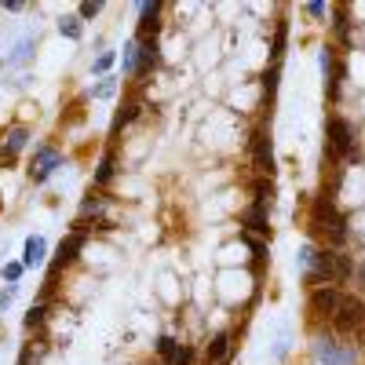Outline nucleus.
<instances>
[{
  "label": "nucleus",
  "mask_w": 365,
  "mask_h": 365,
  "mask_svg": "<svg viewBox=\"0 0 365 365\" xmlns=\"http://www.w3.org/2000/svg\"><path fill=\"white\" fill-rule=\"evenodd\" d=\"M307 227H311V234H314V237H322V241H325V249H344V241L351 237L344 212L336 208V201L325 197V194H318V197H314L311 216H307Z\"/></svg>",
  "instance_id": "obj_1"
},
{
  "label": "nucleus",
  "mask_w": 365,
  "mask_h": 365,
  "mask_svg": "<svg viewBox=\"0 0 365 365\" xmlns=\"http://www.w3.org/2000/svg\"><path fill=\"white\" fill-rule=\"evenodd\" d=\"M325 158L329 161H344V165H354L361 161V143H358V132L354 125L344 117V113H332L325 120Z\"/></svg>",
  "instance_id": "obj_2"
},
{
  "label": "nucleus",
  "mask_w": 365,
  "mask_h": 365,
  "mask_svg": "<svg viewBox=\"0 0 365 365\" xmlns=\"http://www.w3.org/2000/svg\"><path fill=\"white\" fill-rule=\"evenodd\" d=\"M354 278V263H351V256H344L340 249H318V259H314V267H311V274H307V285L311 289H318V285H347Z\"/></svg>",
  "instance_id": "obj_3"
},
{
  "label": "nucleus",
  "mask_w": 365,
  "mask_h": 365,
  "mask_svg": "<svg viewBox=\"0 0 365 365\" xmlns=\"http://www.w3.org/2000/svg\"><path fill=\"white\" fill-rule=\"evenodd\" d=\"M329 322H332V332H336V336H354V340L365 336V299L344 292L336 314H332Z\"/></svg>",
  "instance_id": "obj_4"
},
{
  "label": "nucleus",
  "mask_w": 365,
  "mask_h": 365,
  "mask_svg": "<svg viewBox=\"0 0 365 365\" xmlns=\"http://www.w3.org/2000/svg\"><path fill=\"white\" fill-rule=\"evenodd\" d=\"M314 358L322 365H358V347L340 344L336 332H318L314 336Z\"/></svg>",
  "instance_id": "obj_5"
},
{
  "label": "nucleus",
  "mask_w": 365,
  "mask_h": 365,
  "mask_svg": "<svg viewBox=\"0 0 365 365\" xmlns=\"http://www.w3.org/2000/svg\"><path fill=\"white\" fill-rule=\"evenodd\" d=\"M249 158H252V168H256L259 179H274V172H278V161H274V146H270V135H267L263 125L249 135Z\"/></svg>",
  "instance_id": "obj_6"
},
{
  "label": "nucleus",
  "mask_w": 365,
  "mask_h": 365,
  "mask_svg": "<svg viewBox=\"0 0 365 365\" xmlns=\"http://www.w3.org/2000/svg\"><path fill=\"white\" fill-rule=\"evenodd\" d=\"M340 299H344V289H336V285H318V289H311V296H307V314H311L314 322H329L332 314H336Z\"/></svg>",
  "instance_id": "obj_7"
},
{
  "label": "nucleus",
  "mask_w": 365,
  "mask_h": 365,
  "mask_svg": "<svg viewBox=\"0 0 365 365\" xmlns=\"http://www.w3.org/2000/svg\"><path fill=\"white\" fill-rule=\"evenodd\" d=\"M58 165H63V150L51 146V143H41L34 150V158H29V179H34V182H48Z\"/></svg>",
  "instance_id": "obj_8"
},
{
  "label": "nucleus",
  "mask_w": 365,
  "mask_h": 365,
  "mask_svg": "<svg viewBox=\"0 0 365 365\" xmlns=\"http://www.w3.org/2000/svg\"><path fill=\"white\" fill-rule=\"evenodd\" d=\"M26 143H29V128H26V125H11L4 135H0V161L11 165L22 150H26Z\"/></svg>",
  "instance_id": "obj_9"
},
{
  "label": "nucleus",
  "mask_w": 365,
  "mask_h": 365,
  "mask_svg": "<svg viewBox=\"0 0 365 365\" xmlns=\"http://www.w3.org/2000/svg\"><path fill=\"white\" fill-rule=\"evenodd\" d=\"M230 354H234V332L230 329L216 332V336L205 344V365H227Z\"/></svg>",
  "instance_id": "obj_10"
},
{
  "label": "nucleus",
  "mask_w": 365,
  "mask_h": 365,
  "mask_svg": "<svg viewBox=\"0 0 365 365\" xmlns=\"http://www.w3.org/2000/svg\"><path fill=\"white\" fill-rule=\"evenodd\" d=\"M161 0H146L139 4V41H158V29H161Z\"/></svg>",
  "instance_id": "obj_11"
},
{
  "label": "nucleus",
  "mask_w": 365,
  "mask_h": 365,
  "mask_svg": "<svg viewBox=\"0 0 365 365\" xmlns=\"http://www.w3.org/2000/svg\"><path fill=\"white\" fill-rule=\"evenodd\" d=\"M267 205H245V212H241V227H249V234L256 237H270V216H267Z\"/></svg>",
  "instance_id": "obj_12"
},
{
  "label": "nucleus",
  "mask_w": 365,
  "mask_h": 365,
  "mask_svg": "<svg viewBox=\"0 0 365 365\" xmlns=\"http://www.w3.org/2000/svg\"><path fill=\"white\" fill-rule=\"evenodd\" d=\"M44 256H48V241H44L41 234H29V237H26V245H22V267H26V270H34V267L44 263Z\"/></svg>",
  "instance_id": "obj_13"
},
{
  "label": "nucleus",
  "mask_w": 365,
  "mask_h": 365,
  "mask_svg": "<svg viewBox=\"0 0 365 365\" xmlns=\"http://www.w3.org/2000/svg\"><path fill=\"white\" fill-rule=\"evenodd\" d=\"M139 41V37H135ZM161 66V48L158 41H139V73L135 77H146L150 70H158Z\"/></svg>",
  "instance_id": "obj_14"
},
{
  "label": "nucleus",
  "mask_w": 365,
  "mask_h": 365,
  "mask_svg": "<svg viewBox=\"0 0 365 365\" xmlns=\"http://www.w3.org/2000/svg\"><path fill=\"white\" fill-rule=\"evenodd\" d=\"M332 34H336L340 48H351V8L347 4L332 8Z\"/></svg>",
  "instance_id": "obj_15"
},
{
  "label": "nucleus",
  "mask_w": 365,
  "mask_h": 365,
  "mask_svg": "<svg viewBox=\"0 0 365 365\" xmlns=\"http://www.w3.org/2000/svg\"><path fill=\"white\" fill-rule=\"evenodd\" d=\"M285 48H289V22L278 19V26H274V44H270V66H282Z\"/></svg>",
  "instance_id": "obj_16"
},
{
  "label": "nucleus",
  "mask_w": 365,
  "mask_h": 365,
  "mask_svg": "<svg viewBox=\"0 0 365 365\" xmlns=\"http://www.w3.org/2000/svg\"><path fill=\"white\" fill-rule=\"evenodd\" d=\"M34 48H37V37L34 34H26L15 48H11V55H8V66H26L29 58H34Z\"/></svg>",
  "instance_id": "obj_17"
},
{
  "label": "nucleus",
  "mask_w": 365,
  "mask_h": 365,
  "mask_svg": "<svg viewBox=\"0 0 365 365\" xmlns=\"http://www.w3.org/2000/svg\"><path fill=\"white\" fill-rule=\"evenodd\" d=\"M117 172V158H113V150H103V158H99V168H96V187H110V179Z\"/></svg>",
  "instance_id": "obj_18"
},
{
  "label": "nucleus",
  "mask_w": 365,
  "mask_h": 365,
  "mask_svg": "<svg viewBox=\"0 0 365 365\" xmlns=\"http://www.w3.org/2000/svg\"><path fill=\"white\" fill-rule=\"evenodd\" d=\"M139 113H143V103H139V99H128L125 106H120V110H117V117H113V128H110V132L117 135V132H120V128H125V125H132V120H135Z\"/></svg>",
  "instance_id": "obj_19"
},
{
  "label": "nucleus",
  "mask_w": 365,
  "mask_h": 365,
  "mask_svg": "<svg viewBox=\"0 0 365 365\" xmlns=\"http://www.w3.org/2000/svg\"><path fill=\"white\" fill-rule=\"evenodd\" d=\"M120 73H125V77H135L139 73V41H128L125 44V55H120Z\"/></svg>",
  "instance_id": "obj_20"
},
{
  "label": "nucleus",
  "mask_w": 365,
  "mask_h": 365,
  "mask_svg": "<svg viewBox=\"0 0 365 365\" xmlns=\"http://www.w3.org/2000/svg\"><path fill=\"white\" fill-rule=\"evenodd\" d=\"M314 259H318V245H314V241H307V245H299V252H296V267H299V274H303V278L311 274Z\"/></svg>",
  "instance_id": "obj_21"
},
{
  "label": "nucleus",
  "mask_w": 365,
  "mask_h": 365,
  "mask_svg": "<svg viewBox=\"0 0 365 365\" xmlns=\"http://www.w3.org/2000/svg\"><path fill=\"white\" fill-rule=\"evenodd\" d=\"M58 34H63L66 41H81L84 37V22L77 15H63V19H58Z\"/></svg>",
  "instance_id": "obj_22"
},
{
  "label": "nucleus",
  "mask_w": 365,
  "mask_h": 365,
  "mask_svg": "<svg viewBox=\"0 0 365 365\" xmlns=\"http://www.w3.org/2000/svg\"><path fill=\"white\" fill-rule=\"evenodd\" d=\"M278 81H282V66H267V73H263V103H274Z\"/></svg>",
  "instance_id": "obj_23"
},
{
  "label": "nucleus",
  "mask_w": 365,
  "mask_h": 365,
  "mask_svg": "<svg viewBox=\"0 0 365 365\" xmlns=\"http://www.w3.org/2000/svg\"><path fill=\"white\" fill-rule=\"evenodd\" d=\"M252 194H256V197H252L256 205H267V208H270V205H274V179H259V175H256Z\"/></svg>",
  "instance_id": "obj_24"
},
{
  "label": "nucleus",
  "mask_w": 365,
  "mask_h": 365,
  "mask_svg": "<svg viewBox=\"0 0 365 365\" xmlns=\"http://www.w3.org/2000/svg\"><path fill=\"white\" fill-rule=\"evenodd\" d=\"M194 358H197V351H194V344H179L168 365H194Z\"/></svg>",
  "instance_id": "obj_25"
},
{
  "label": "nucleus",
  "mask_w": 365,
  "mask_h": 365,
  "mask_svg": "<svg viewBox=\"0 0 365 365\" xmlns=\"http://www.w3.org/2000/svg\"><path fill=\"white\" fill-rule=\"evenodd\" d=\"M91 96H96V99H113V96H117V77H103Z\"/></svg>",
  "instance_id": "obj_26"
},
{
  "label": "nucleus",
  "mask_w": 365,
  "mask_h": 365,
  "mask_svg": "<svg viewBox=\"0 0 365 365\" xmlns=\"http://www.w3.org/2000/svg\"><path fill=\"white\" fill-rule=\"evenodd\" d=\"M44 318H48V307H44V303H34V307H29V314H26V329L44 325Z\"/></svg>",
  "instance_id": "obj_27"
},
{
  "label": "nucleus",
  "mask_w": 365,
  "mask_h": 365,
  "mask_svg": "<svg viewBox=\"0 0 365 365\" xmlns=\"http://www.w3.org/2000/svg\"><path fill=\"white\" fill-rule=\"evenodd\" d=\"M99 11H103V0H84V4L77 8V19H81V22H88V19H96Z\"/></svg>",
  "instance_id": "obj_28"
},
{
  "label": "nucleus",
  "mask_w": 365,
  "mask_h": 365,
  "mask_svg": "<svg viewBox=\"0 0 365 365\" xmlns=\"http://www.w3.org/2000/svg\"><path fill=\"white\" fill-rule=\"evenodd\" d=\"M175 347H179V344H175L172 336H161V340H158V354H161V361H165V365L172 361V354H175Z\"/></svg>",
  "instance_id": "obj_29"
},
{
  "label": "nucleus",
  "mask_w": 365,
  "mask_h": 365,
  "mask_svg": "<svg viewBox=\"0 0 365 365\" xmlns=\"http://www.w3.org/2000/svg\"><path fill=\"white\" fill-rule=\"evenodd\" d=\"M22 270H26V267H22V259H19V263H4V270H0V274H4L8 285H15V282L22 278Z\"/></svg>",
  "instance_id": "obj_30"
},
{
  "label": "nucleus",
  "mask_w": 365,
  "mask_h": 365,
  "mask_svg": "<svg viewBox=\"0 0 365 365\" xmlns=\"http://www.w3.org/2000/svg\"><path fill=\"white\" fill-rule=\"evenodd\" d=\"M113 63H117V55H113V51H103V55L96 58V66H91V70H96V73H106Z\"/></svg>",
  "instance_id": "obj_31"
},
{
  "label": "nucleus",
  "mask_w": 365,
  "mask_h": 365,
  "mask_svg": "<svg viewBox=\"0 0 365 365\" xmlns=\"http://www.w3.org/2000/svg\"><path fill=\"white\" fill-rule=\"evenodd\" d=\"M307 15H311V19H325V15H329V4H322V0H311Z\"/></svg>",
  "instance_id": "obj_32"
},
{
  "label": "nucleus",
  "mask_w": 365,
  "mask_h": 365,
  "mask_svg": "<svg viewBox=\"0 0 365 365\" xmlns=\"http://www.w3.org/2000/svg\"><path fill=\"white\" fill-rule=\"evenodd\" d=\"M34 354H37V347H34V344H26L22 354H19V365H34Z\"/></svg>",
  "instance_id": "obj_33"
},
{
  "label": "nucleus",
  "mask_w": 365,
  "mask_h": 365,
  "mask_svg": "<svg viewBox=\"0 0 365 365\" xmlns=\"http://www.w3.org/2000/svg\"><path fill=\"white\" fill-rule=\"evenodd\" d=\"M11 299H15V285H8L4 292H0V311H4V307H8Z\"/></svg>",
  "instance_id": "obj_34"
},
{
  "label": "nucleus",
  "mask_w": 365,
  "mask_h": 365,
  "mask_svg": "<svg viewBox=\"0 0 365 365\" xmlns=\"http://www.w3.org/2000/svg\"><path fill=\"white\" fill-rule=\"evenodd\" d=\"M0 8H4V11H26V4H22V0H4V4H0Z\"/></svg>",
  "instance_id": "obj_35"
},
{
  "label": "nucleus",
  "mask_w": 365,
  "mask_h": 365,
  "mask_svg": "<svg viewBox=\"0 0 365 365\" xmlns=\"http://www.w3.org/2000/svg\"><path fill=\"white\" fill-rule=\"evenodd\" d=\"M354 274H358V289H365V263H358Z\"/></svg>",
  "instance_id": "obj_36"
},
{
  "label": "nucleus",
  "mask_w": 365,
  "mask_h": 365,
  "mask_svg": "<svg viewBox=\"0 0 365 365\" xmlns=\"http://www.w3.org/2000/svg\"><path fill=\"white\" fill-rule=\"evenodd\" d=\"M0 205H4V197H0Z\"/></svg>",
  "instance_id": "obj_37"
}]
</instances>
